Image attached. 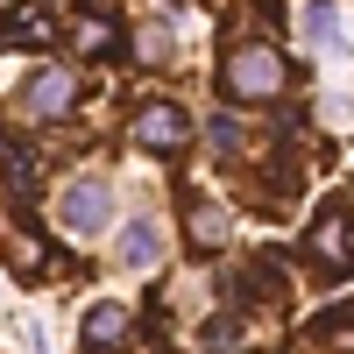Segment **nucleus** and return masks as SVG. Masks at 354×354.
<instances>
[{
	"instance_id": "f257e3e1",
	"label": "nucleus",
	"mask_w": 354,
	"mask_h": 354,
	"mask_svg": "<svg viewBox=\"0 0 354 354\" xmlns=\"http://www.w3.org/2000/svg\"><path fill=\"white\" fill-rule=\"evenodd\" d=\"M220 85H227L234 100H277V93H283V57H277L270 43H241V50L227 57Z\"/></svg>"
},
{
	"instance_id": "f03ea898",
	"label": "nucleus",
	"mask_w": 354,
	"mask_h": 354,
	"mask_svg": "<svg viewBox=\"0 0 354 354\" xmlns=\"http://www.w3.org/2000/svg\"><path fill=\"white\" fill-rule=\"evenodd\" d=\"M185 135H192V121H185V106L177 100H149L128 121V142L135 149H185Z\"/></svg>"
},
{
	"instance_id": "7ed1b4c3",
	"label": "nucleus",
	"mask_w": 354,
	"mask_h": 354,
	"mask_svg": "<svg viewBox=\"0 0 354 354\" xmlns=\"http://www.w3.org/2000/svg\"><path fill=\"white\" fill-rule=\"evenodd\" d=\"M71 100H78V78L64 64H43L36 78L21 85V113H28V121H57V113H71Z\"/></svg>"
},
{
	"instance_id": "20e7f679",
	"label": "nucleus",
	"mask_w": 354,
	"mask_h": 354,
	"mask_svg": "<svg viewBox=\"0 0 354 354\" xmlns=\"http://www.w3.org/2000/svg\"><path fill=\"white\" fill-rule=\"evenodd\" d=\"M106 213H113V192L100 185V177H78V185L64 192V220H71V234H100Z\"/></svg>"
},
{
	"instance_id": "39448f33",
	"label": "nucleus",
	"mask_w": 354,
	"mask_h": 354,
	"mask_svg": "<svg viewBox=\"0 0 354 354\" xmlns=\"http://www.w3.org/2000/svg\"><path fill=\"white\" fill-rule=\"evenodd\" d=\"M121 340H128V305L100 298L93 312H85V354H113Z\"/></svg>"
},
{
	"instance_id": "423d86ee",
	"label": "nucleus",
	"mask_w": 354,
	"mask_h": 354,
	"mask_svg": "<svg viewBox=\"0 0 354 354\" xmlns=\"http://www.w3.org/2000/svg\"><path fill=\"white\" fill-rule=\"evenodd\" d=\"M15 43H57V21L43 8H21V15H0V50H15Z\"/></svg>"
},
{
	"instance_id": "0eeeda50",
	"label": "nucleus",
	"mask_w": 354,
	"mask_h": 354,
	"mask_svg": "<svg viewBox=\"0 0 354 354\" xmlns=\"http://www.w3.org/2000/svg\"><path fill=\"white\" fill-rule=\"evenodd\" d=\"M0 255H8V270H15V277H43V262H50L43 234H28V227H15V234H8V248H0Z\"/></svg>"
},
{
	"instance_id": "6e6552de",
	"label": "nucleus",
	"mask_w": 354,
	"mask_h": 354,
	"mask_svg": "<svg viewBox=\"0 0 354 354\" xmlns=\"http://www.w3.org/2000/svg\"><path fill=\"white\" fill-rule=\"evenodd\" d=\"M312 255L326 262V270H347V255H354V248H347V220H340V213H326V220L312 227Z\"/></svg>"
},
{
	"instance_id": "1a4fd4ad",
	"label": "nucleus",
	"mask_w": 354,
	"mask_h": 354,
	"mask_svg": "<svg viewBox=\"0 0 354 354\" xmlns=\"http://www.w3.org/2000/svg\"><path fill=\"white\" fill-rule=\"evenodd\" d=\"M71 43H78L85 57H113V50H121V36H113L106 15H78V21H71Z\"/></svg>"
},
{
	"instance_id": "9d476101",
	"label": "nucleus",
	"mask_w": 354,
	"mask_h": 354,
	"mask_svg": "<svg viewBox=\"0 0 354 354\" xmlns=\"http://www.w3.org/2000/svg\"><path fill=\"white\" fill-rule=\"evenodd\" d=\"M156 255H163V234H156L149 220H135V227L121 234V262H128V270H149Z\"/></svg>"
},
{
	"instance_id": "9b49d317",
	"label": "nucleus",
	"mask_w": 354,
	"mask_h": 354,
	"mask_svg": "<svg viewBox=\"0 0 354 354\" xmlns=\"http://www.w3.org/2000/svg\"><path fill=\"white\" fill-rule=\"evenodd\" d=\"M192 248L198 255L227 248V213H220V205H192Z\"/></svg>"
},
{
	"instance_id": "f8f14e48",
	"label": "nucleus",
	"mask_w": 354,
	"mask_h": 354,
	"mask_svg": "<svg viewBox=\"0 0 354 354\" xmlns=\"http://www.w3.org/2000/svg\"><path fill=\"white\" fill-rule=\"evenodd\" d=\"M8 192L36 198V156H28V149H8Z\"/></svg>"
},
{
	"instance_id": "ddd939ff",
	"label": "nucleus",
	"mask_w": 354,
	"mask_h": 354,
	"mask_svg": "<svg viewBox=\"0 0 354 354\" xmlns=\"http://www.w3.org/2000/svg\"><path fill=\"white\" fill-rule=\"evenodd\" d=\"M135 50H142V64H163V57H170V28H163V21L135 28Z\"/></svg>"
},
{
	"instance_id": "4468645a",
	"label": "nucleus",
	"mask_w": 354,
	"mask_h": 354,
	"mask_svg": "<svg viewBox=\"0 0 354 354\" xmlns=\"http://www.w3.org/2000/svg\"><path fill=\"white\" fill-rule=\"evenodd\" d=\"M205 347H213V354H234V347H241L234 319H205Z\"/></svg>"
},
{
	"instance_id": "2eb2a0df",
	"label": "nucleus",
	"mask_w": 354,
	"mask_h": 354,
	"mask_svg": "<svg viewBox=\"0 0 354 354\" xmlns=\"http://www.w3.org/2000/svg\"><path fill=\"white\" fill-rule=\"evenodd\" d=\"M213 142H220V149H234V142H241V128H234V113H220V121H213Z\"/></svg>"
}]
</instances>
